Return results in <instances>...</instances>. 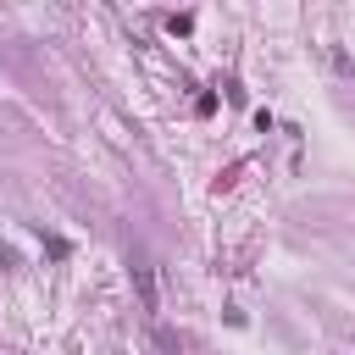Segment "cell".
<instances>
[{
    "label": "cell",
    "instance_id": "6da1fadb",
    "mask_svg": "<svg viewBox=\"0 0 355 355\" xmlns=\"http://www.w3.org/2000/svg\"><path fill=\"white\" fill-rule=\"evenodd\" d=\"M133 288H139V300H144V311H155L161 300H155V272L144 266V261H133Z\"/></svg>",
    "mask_w": 355,
    "mask_h": 355
},
{
    "label": "cell",
    "instance_id": "7a4b0ae2",
    "mask_svg": "<svg viewBox=\"0 0 355 355\" xmlns=\"http://www.w3.org/2000/svg\"><path fill=\"white\" fill-rule=\"evenodd\" d=\"M155 344H161V349H183V338H178L172 327H155Z\"/></svg>",
    "mask_w": 355,
    "mask_h": 355
},
{
    "label": "cell",
    "instance_id": "3957f363",
    "mask_svg": "<svg viewBox=\"0 0 355 355\" xmlns=\"http://www.w3.org/2000/svg\"><path fill=\"white\" fill-rule=\"evenodd\" d=\"M11 266H17V250H6V244H0V272H11Z\"/></svg>",
    "mask_w": 355,
    "mask_h": 355
}]
</instances>
